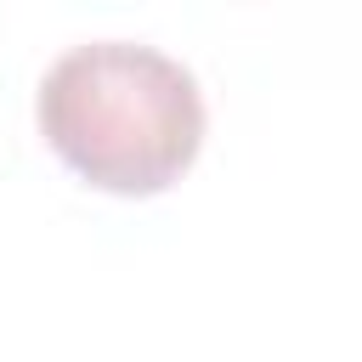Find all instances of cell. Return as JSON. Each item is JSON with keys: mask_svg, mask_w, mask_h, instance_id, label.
Segmentation results:
<instances>
[{"mask_svg": "<svg viewBox=\"0 0 362 362\" xmlns=\"http://www.w3.org/2000/svg\"><path fill=\"white\" fill-rule=\"evenodd\" d=\"M51 153L119 198L170 192L204 147V96L181 62L153 45H74L40 79L34 102Z\"/></svg>", "mask_w": 362, "mask_h": 362, "instance_id": "1", "label": "cell"}]
</instances>
